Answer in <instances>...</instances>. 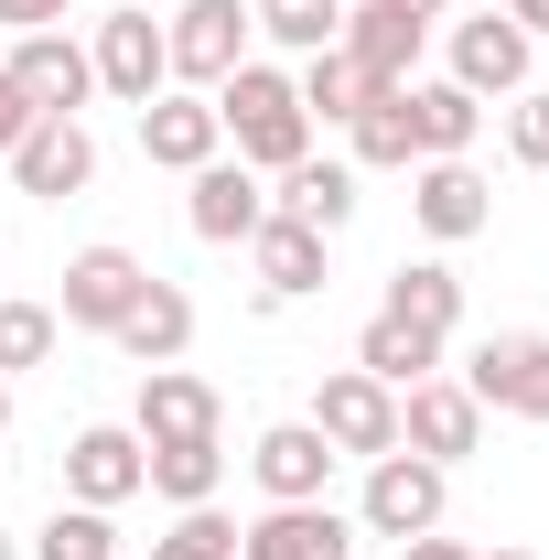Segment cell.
Returning a JSON list of instances; mask_svg holds the SVG:
<instances>
[{
	"instance_id": "f546056e",
	"label": "cell",
	"mask_w": 549,
	"mask_h": 560,
	"mask_svg": "<svg viewBox=\"0 0 549 560\" xmlns=\"http://www.w3.org/2000/svg\"><path fill=\"white\" fill-rule=\"evenodd\" d=\"M33 560H119V528H108V506H55L44 528H33Z\"/></svg>"
},
{
	"instance_id": "8992f818",
	"label": "cell",
	"mask_w": 549,
	"mask_h": 560,
	"mask_svg": "<svg viewBox=\"0 0 549 560\" xmlns=\"http://www.w3.org/2000/svg\"><path fill=\"white\" fill-rule=\"evenodd\" d=\"M313 431L335 453H355V464H377V453H399V388H377L366 366H335L313 388Z\"/></svg>"
},
{
	"instance_id": "60d3db41",
	"label": "cell",
	"mask_w": 549,
	"mask_h": 560,
	"mask_svg": "<svg viewBox=\"0 0 549 560\" xmlns=\"http://www.w3.org/2000/svg\"><path fill=\"white\" fill-rule=\"evenodd\" d=\"M0 560H22V550H11V539H0Z\"/></svg>"
},
{
	"instance_id": "cb8c5ba5",
	"label": "cell",
	"mask_w": 549,
	"mask_h": 560,
	"mask_svg": "<svg viewBox=\"0 0 549 560\" xmlns=\"http://www.w3.org/2000/svg\"><path fill=\"white\" fill-rule=\"evenodd\" d=\"M484 130V97H464L453 75H431V86H410V140H420V162H464Z\"/></svg>"
},
{
	"instance_id": "9a60e30c",
	"label": "cell",
	"mask_w": 549,
	"mask_h": 560,
	"mask_svg": "<svg viewBox=\"0 0 549 560\" xmlns=\"http://www.w3.org/2000/svg\"><path fill=\"white\" fill-rule=\"evenodd\" d=\"M410 215H420V237L464 248V237H484V226H495V195H484L475 162H410Z\"/></svg>"
},
{
	"instance_id": "8d00e7d4",
	"label": "cell",
	"mask_w": 549,
	"mask_h": 560,
	"mask_svg": "<svg viewBox=\"0 0 549 560\" xmlns=\"http://www.w3.org/2000/svg\"><path fill=\"white\" fill-rule=\"evenodd\" d=\"M495 11H506V22L528 33V44H539V33H549V0H495Z\"/></svg>"
},
{
	"instance_id": "1f68e13d",
	"label": "cell",
	"mask_w": 549,
	"mask_h": 560,
	"mask_svg": "<svg viewBox=\"0 0 549 560\" xmlns=\"http://www.w3.org/2000/svg\"><path fill=\"white\" fill-rule=\"evenodd\" d=\"M151 560H237V528L215 506H173V528L151 539Z\"/></svg>"
},
{
	"instance_id": "603a6c76",
	"label": "cell",
	"mask_w": 549,
	"mask_h": 560,
	"mask_svg": "<svg viewBox=\"0 0 549 560\" xmlns=\"http://www.w3.org/2000/svg\"><path fill=\"white\" fill-rule=\"evenodd\" d=\"M248 270H259L270 302H313V291H324V237H313V226H291V215H259Z\"/></svg>"
},
{
	"instance_id": "ffe728a7",
	"label": "cell",
	"mask_w": 549,
	"mask_h": 560,
	"mask_svg": "<svg viewBox=\"0 0 549 560\" xmlns=\"http://www.w3.org/2000/svg\"><path fill=\"white\" fill-rule=\"evenodd\" d=\"M66 495L75 506H130L140 495V431H119V420L75 431L66 442Z\"/></svg>"
},
{
	"instance_id": "d4e9b609",
	"label": "cell",
	"mask_w": 549,
	"mask_h": 560,
	"mask_svg": "<svg viewBox=\"0 0 549 560\" xmlns=\"http://www.w3.org/2000/svg\"><path fill=\"white\" fill-rule=\"evenodd\" d=\"M355 366H366L377 388H420V377H442V335H420V324H399V313H366Z\"/></svg>"
},
{
	"instance_id": "e575fe53",
	"label": "cell",
	"mask_w": 549,
	"mask_h": 560,
	"mask_svg": "<svg viewBox=\"0 0 549 560\" xmlns=\"http://www.w3.org/2000/svg\"><path fill=\"white\" fill-rule=\"evenodd\" d=\"M33 119H44V108H33V97H22V86H11V75H0V162H11V151H22V130H33Z\"/></svg>"
},
{
	"instance_id": "277c9868",
	"label": "cell",
	"mask_w": 549,
	"mask_h": 560,
	"mask_svg": "<svg viewBox=\"0 0 549 560\" xmlns=\"http://www.w3.org/2000/svg\"><path fill=\"white\" fill-rule=\"evenodd\" d=\"M464 388H475V410H506V420L549 431V335H484L464 355Z\"/></svg>"
},
{
	"instance_id": "4dcf8cb0",
	"label": "cell",
	"mask_w": 549,
	"mask_h": 560,
	"mask_svg": "<svg viewBox=\"0 0 549 560\" xmlns=\"http://www.w3.org/2000/svg\"><path fill=\"white\" fill-rule=\"evenodd\" d=\"M55 302H0V377H22V366H44L55 355Z\"/></svg>"
},
{
	"instance_id": "d6a6232c",
	"label": "cell",
	"mask_w": 549,
	"mask_h": 560,
	"mask_svg": "<svg viewBox=\"0 0 549 560\" xmlns=\"http://www.w3.org/2000/svg\"><path fill=\"white\" fill-rule=\"evenodd\" d=\"M506 151H517L528 173H549V97H517V108H506Z\"/></svg>"
},
{
	"instance_id": "ac0fdd59",
	"label": "cell",
	"mask_w": 549,
	"mask_h": 560,
	"mask_svg": "<svg viewBox=\"0 0 549 560\" xmlns=\"http://www.w3.org/2000/svg\"><path fill=\"white\" fill-rule=\"evenodd\" d=\"M108 346L130 355V366H184V346H195V291L151 270V280H140V302H130V324H119Z\"/></svg>"
},
{
	"instance_id": "f35d334b",
	"label": "cell",
	"mask_w": 549,
	"mask_h": 560,
	"mask_svg": "<svg viewBox=\"0 0 549 560\" xmlns=\"http://www.w3.org/2000/svg\"><path fill=\"white\" fill-rule=\"evenodd\" d=\"M0 431H11V377H0Z\"/></svg>"
},
{
	"instance_id": "74e56055",
	"label": "cell",
	"mask_w": 549,
	"mask_h": 560,
	"mask_svg": "<svg viewBox=\"0 0 549 560\" xmlns=\"http://www.w3.org/2000/svg\"><path fill=\"white\" fill-rule=\"evenodd\" d=\"M399 11H410V22H442V11H453V0H399Z\"/></svg>"
},
{
	"instance_id": "4fadbf2b",
	"label": "cell",
	"mask_w": 549,
	"mask_h": 560,
	"mask_svg": "<svg viewBox=\"0 0 549 560\" xmlns=\"http://www.w3.org/2000/svg\"><path fill=\"white\" fill-rule=\"evenodd\" d=\"M528 33L506 22V11H475V22H453V86L464 97H528Z\"/></svg>"
},
{
	"instance_id": "52a82bcc",
	"label": "cell",
	"mask_w": 549,
	"mask_h": 560,
	"mask_svg": "<svg viewBox=\"0 0 549 560\" xmlns=\"http://www.w3.org/2000/svg\"><path fill=\"white\" fill-rule=\"evenodd\" d=\"M399 453H420V464H464V453H484V410L464 377H420V388H399Z\"/></svg>"
},
{
	"instance_id": "5bb4252c",
	"label": "cell",
	"mask_w": 549,
	"mask_h": 560,
	"mask_svg": "<svg viewBox=\"0 0 549 560\" xmlns=\"http://www.w3.org/2000/svg\"><path fill=\"white\" fill-rule=\"evenodd\" d=\"M0 75H11V86H22L44 119H75V108L97 97V66H86V44H75V33H22Z\"/></svg>"
},
{
	"instance_id": "5b68a950",
	"label": "cell",
	"mask_w": 549,
	"mask_h": 560,
	"mask_svg": "<svg viewBox=\"0 0 549 560\" xmlns=\"http://www.w3.org/2000/svg\"><path fill=\"white\" fill-rule=\"evenodd\" d=\"M259 215H270V173H248L237 151H215L206 173H184V226H195L206 248H248Z\"/></svg>"
},
{
	"instance_id": "3957f363",
	"label": "cell",
	"mask_w": 549,
	"mask_h": 560,
	"mask_svg": "<svg viewBox=\"0 0 549 560\" xmlns=\"http://www.w3.org/2000/svg\"><path fill=\"white\" fill-rule=\"evenodd\" d=\"M442 506H453V475H442V464H420V453H377V464H366V506H355V528H366V539H420V528H442Z\"/></svg>"
},
{
	"instance_id": "9c48e42d",
	"label": "cell",
	"mask_w": 549,
	"mask_h": 560,
	"mask_svg": "<svg viewBox=\"0 0 549 560\" xmlns=\"http://www.w3.org/2000/svg\"><path fill=\"white\" fill-rule=\"evenodd\" d=\"M420 44H431V22H410L399 0H344V66L366 75V86H420Z\"/></svg>"
},
{
	"instance_id": "d6986e66",
	"label": "cell",
	"mask_w": 549,
	"mask_h": 560,
	"mask_svg": "<svg viewBox=\"0 0 549 560\" xmlns=\"http://www.w3.org/2000/svg\"><path fill=\"white\" fill-rule=\"evenodd\" d=\"M140 442H195V431H226V399H215L195 366H140Z\"/></svg>"
},
{
	"instance_id": "44dd1931",
	"label": "cell",
	"mask_w": 549,
	"mask_h": 560,
	"mask_svg": "<svg viewBox=\"0 0 549 560\" xmlns=\"http://www.w3.org/2000/svg\"><path fill=\"white\" fill-rule=\"evenodd\" d=\"M226 486V442L195 431V442H140V495H162V506H215Z\"/></svg>"
},
{
	"instance_id": "7402d4cb",
	"label": "cell",
	"mask_w": 549,
	"mask_h": 560,
	"mask_svg": "<svg viewBox=\"0 0 549 560\" xmlns=\"http://www.w3.org/2000/svg\"><path fill=\"white\" fill-rule=\"evenodd\" d=\"M270 215H291V226H313V237H335L344 215H355V162H291V173H270Z\"/></svg>"
},
{
	"instance_id": "30bf717a",
	"label": "cell",
	"mask_w": 549,
	"mask_h": 560,
	"mask_svg": "<svg viewBox=\"0 0 549 560\" xmlns=\"http://www.w3.org/2000/svg\"><path fill=\"white\" fill-rule=\"evenodd\" d=\"M140 280H151V270H140L130 248H108V237H97V248H75L55 324H75V335H119V324H130V302H140Z\"/></svg>"
},
{
	"instance_id": "484cf974",
	"label": "cell",
	"mask_w": 549,
	"mask_h": 560,
	"mask_svg": "<svg viewBox=\"0 0 549 560\" xmlns=\"http://www.w3.org/2000/svg\"><path fill=\"white\" fill-rule=\"evenodd\" d=\"M344 140H355V173H410L420 140H410V86H377L355 119H344Z\"/></svg>"
},
{
	"instance_id": "d590c367",
	"label": "cell",
	"mask_w": 549,
	"mask_h": 560,
	"mask_svg": "<svg viewBox=\"0 0 549 560\" xmlns=\"http://www.w3.org/2000/svg\"><path fill=\"white\" fill-rule=\"evenodd\" d=\"M399 560H475L464 539H442V528H420V539H399Z\"/></svg>"
},
{
	"instance_id": "e0dca14e",
	"label": "cell",
	"mask_w": 549,
	"mask_h": 560,
	"mask_svg": "<svg viewBox=\"0 0 549 560\" xmlns=\"http://www.w3.org/2000/svg\"><path fill=\"white\" fill-rule=\"evenodd\" d=\"M140 151H151L162 173H206L215 151H226V130H215V97H195V86H162V97L140 108Z\"/></svg>"
},
{
	"instance_id": "8fae6325",
	"label": "cell",
	"mask_w": 549,
	"mask_h": 560,
	"mask_svg": "<svg viewBox=\"0 0 549 560\" xmlns=\"http://www.w3.org/2000/svg\"><path fill=\"white\" fill-rule=\"evenodd\" d=\"M335 464H344V453L313 431V420H270V431L248 442V475H259L270 506H313V495L335 486Z\"/></svg>"
},
{
	"instance_id": "7c38bea8",
	"label": "cell",
	"mask_w": 549,
	"mask_h": 560,
	"mask_svg": "<svg viewBox=\"0 0 549 560\" xmlns=\"http://www.w3.org/2000/svg\"><path fill=\"white\" fill-rule=\"evenodd\" d=\"M11 184H22L33 206L86 195V184H97V140H86V119H33V130H22V151H11Z\"/></svg>"
},
{
	"instance_id": "f1b7e54d",
	"label": "cell",
	"mask_w": 549,
	"mask_h": 560,
	"mask_svg": "<svg viewBox=\"0 0 549 560\" xmlns=\"http://www.w3.org/2000/svg\"><path fill=\"white\" fill-rule=\"evenodd\" d=\"M291 86H302V119H324V130H344V119L377 97V86L344 66V55H302V75H291Z\"/></svg>"
},
{
	"instance_id": "7a4b0ae2",
	"label": "cell",
	"mask_w": 549,
	"mask_h": 560,
	"mask_svg": "<svg viewBox=\"0 0 549 560\" xmlns=\"http://www.w3.org/2000/svg\"><path fill=\"white\" fill-rule=\"evenodd\" d=\"M248 0H184L173 22H162V55H173V86H195V97H215L226 75L248 66Z\"/></svg>"
},
{
	"instance_id": "ab89813d",
	"label": "cell",
	"mask_w": 549,
	"mask_h": 560,
	"mask_svg": "<svg viewBox=\"0 0 549 560\" xmlns=\"http://www.w3.org/2000/svg\"><path fill=\"white\" fill-rule=\"evenodd\" d=\"M475 560H528V550H475Z\"/></svg>"
},
{
	"instance_id": "4316f807",
	"label": "cell",
	"mask_w": 549,
	"mask_h": 560,
	"mask_svg": "<svg viewBox=\"0 0 549 560\" xmlns=\"http://www.w3.org/2000/svg\"><path fill=\"white\" fill-rule=\"evenodd\" d=\"M377 313H399V324H420V335H442L453 346V324H464V280L442 270V259H399V280H388V302Z\"/></svg>"
},
{
	"instance_id": "836d02e7",
	"label": "cell",
	"mask_w": 549,
	"mask_h": 560,
	"mask_svg": "<svg viewBox=\"0 0 549 560\" xmlns=\"http://www.w3.org/2000/svg\"><path fill=\"white\" fill-rule=\"evenodd\" d=\"M66 11L75 0H0V33L22 44V33H66Z\"/></svg>"
},
{
	"instance_id": "2e32d148",
	"label": "cell",
	"mask_w": 549,
	"mask_h": 560,
	"mask_svg": "<svg viewBox=\"0 0 549 560\" xmlns=\"http://www.w3.org/2000/svg\"><path fill=\"white\" fill-rule=\"evenodd\" d=\"M237 560H355V528H344L324 495L313 506H259L237 528Z\"/></svg>"
},
{
	"instance_id": "ba28073f",
	"label": "cell",
	"mask_w": 549,
	"mask_h": 560,
	"mask_svg": "<svg viewBox=\"0 0 549 560\" xmlns=\"http://www.w3.org/2000/svg\"><path fill=\"white\" fill-rule=\"evenodd\" d=\"M86 66H97V97H119V108H151L173 86V55H162V22L151 11H108L97 44H86Z\"/></svg>"
},
{
	"instance_id": "6da1fadb",
	"label": "cell",
	"mask_w": 549,
	"mask_h": 560,
	"mask_svg": "<svg viewBox=\"0 0 549 560\" xmlns=\"http://www.w3.org/2000/svg\"><path fill=\"white\" fill-rule=\"evenodd\" d=\"M215 130L237 140V162L248 173H291L302 151H313V119H302V86L280 66H237L215 86Z\"/></svg>"
},
{
	"instance_id": "83f0119b",
	"label": "cell",
	"mask_w": 549,
	"mask_h": 560,
	"mask_svg": "<svg viewBox=\"0 0 549 560\" xmlns=\"http://www.w3.org/2000/svg\"><path fill=\"white\" fill-rule=\"evenodd\" d=\"M248 22L270 33L280 55H335L344 44V0H248Z\"/></svg>"
}]
</instances>
